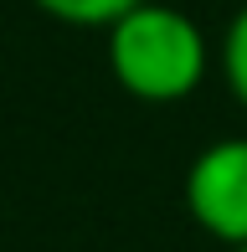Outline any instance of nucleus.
<instances>
[{"label": "nucleus", "mask_w": 247, "mask_h": 252, "mask_svg": "<svg viewBox=\"0 0 247 252\" xmlns=\"http://www.w3.org/2000/svg\"><path fill=\"white\" fill-rule=\"evenodd\" d=\"M103 57L124 93L154 108L185 103L216 67V47L201 21L165 0H139L129 16H119L103 31Z\"/></svg>", "instance_id": "nucleus-1"}, {"label": "nucleus", "mask_w": 247, "mask_h": 252, "mask_svg": "<svg viewBox=\"0 0 247 252\" xmlns=\"http://www.w3.org/2000/svg\"><path fill=\"white\" fill-rule=\"evenodd\" d=\"M185 216L221 247H247V134L211 139L185 165Z\"/></svg>", "instance_id": "nucleus-2"}, {"label": "nucleus", "mask_w": 247, "mask_h": 252, "mask_svg": "<svg viewBox=\"0 0 247 252\" xmlns=\"http://www.w3.org/2000/svg\"><path fill=\"white\" fill-rule=\"evenodd\" d=\"M216 72L227 83L232 103L247 113V0L232 10V21L221 26V41H216Z\"/></svg>", "instance_id": "nucleus-3"}, {"label": "nucleus", "mask_w": 247, "mask_h": 252, "mask_svg": "<svg viewBox=\"0 0 247 252\" xmlns=\"http://www.w3.org/2000/svg\"><path fill=\"white\" fill-rule=\"evenodd\" d=\"M47 21L57 26H72V31H108L119 16H129L139 0H31Z\"/></svg>", "instance_id": "nucleus-4"}, {"label": "nucleus", "mask_w": 247, "mask_h": 252, "mask_svg": "<svg viewBox=\"0 0 247 252\" xmlns=\"http://www.w3.org/2000/svg\"><path fill=\"white\" fill-rule=\"evenodd\" d=\"M232 252H247V247H232Z\"/></svg>", "instance_id": "nucleus-5"}]
</instances>
